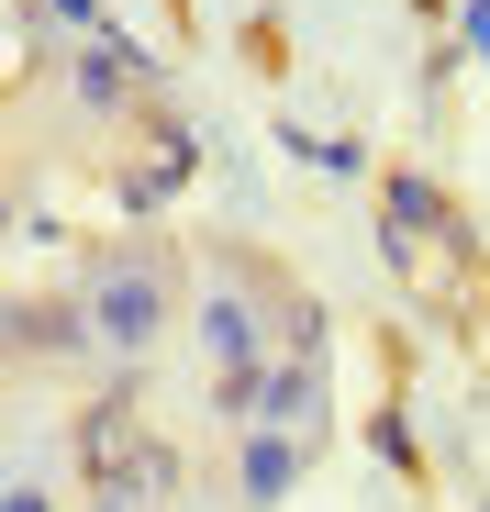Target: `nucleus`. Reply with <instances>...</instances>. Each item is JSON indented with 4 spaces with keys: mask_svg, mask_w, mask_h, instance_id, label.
I'll return each instance as SVG.
<instances>
[{
    "mask_svg": "<svg viewBox=\"0 0 490 512\" xmlns=\"http://www.w3.org/2000/svg\"><path fill=\"white\" fill-rule=\"evenodd\" d=\"M78 301H90L101 357H112V368H134V357H156V346L179 334L190 279H179V256L156 245V234H123V245H90V268H78Z\"/></svg>",
    "mask_w": 490,
    "mask_h": 512,
    "instance_id": "f257e3e1",
    "label": "nucleus"
},
{
    "mask_svg": "<svg viewBox=\"0 0 490 512\" xmlns=\"http://www.w3.org/2000/svg\"><path fill=\"white\" fill-rule=\"evenodd\" d=\"M12 357H23V368H90V357H101L90 301H78V290H23V301H12Z\"/></svg>",
    "mask_w": 490,
    "mask_h": 512,
    "instance_id": "f03ea898",
    "label": "nucleus"
},
{
    "mask_svg": "<svg viewBox=\"0 0 490 512\" xmlns=\"http://www.w3.org/2000/svg\"><path fill=\"white\" fill-rule=\"evenodd\" d=\"M190 323H201V346L223 357V368H268L279 346H268V312H257V290H245L223 256H212V290L190 301Z\"/></svg>",
    "mask_w": 490,
    "mask_h": 512,
    "instance_id": "7ed1b4c3",
    "label": "nucleus"
},
{
    "mask_svg": "<svg viewBox=\"0 0 490 512\" xmlns=\"http://www.w3.org/2000/svg\"><path fill=\"white\" fill-rule=\"evenodd\" d=\"M67 90H78V112H101V123H112V112L145 101V56H134L123 34H101L90 56H67Z\"/></svg>",
    "mask_w": 490,
    "mask_h": 512,
    "instance_id": "20e7f679",
    "label": "nucleus"
},
{
    "mask_svg": "<svg viewBox=\"0 0 490 512\" xmlns=\"http://www.w3.org/2000/svg\"><path fill=\"white\" fill-rule=\"evenodd\" d=\"M301 435H279V423H245V457H234V490H245V512H268L290 479H301Z\"/></svg>",
    "mask_w": 490,
    "mask_h": 512,
    "instance_id": "39448f33",
    "label": "nucleus"
},
{
    "mask_svg": "<svg viewBox=\"0 0 490 512\" xmlns=\"http://www.w3.org/2000/svg\"><path fill=\"white\" fill-rule=\"evenodd\" d=\"M257 412L279 423V435H301V446H312V435H323V379H312V357H279V368H268V401H257Z\"/></svg>",
    "mask_w": 490,
    "mask_h": 512,
    "instance_id": "423d86ee",
    "label": "nucleus"
},
{
    "mask_svg": "<svg viewBox=\"0 0 490 512\" xmlns=\"http://www.w3.org/2000/svg\"><path fill=\"white\" fill-rule=\"evenodd\" d=\"M379 212H390V223H413V234H424V223H446V201H435L424 179H390V201H379Z\"/></svg>",
    "mask_w": 490,
    "mask_h": 512,
    "instance_id": "0eeeda50",
    "label": "nucleus"
},
{
    "mask_svg": "<svg viewBox=\"0 0 490 512\" xmlns=\"http://www.w3.org/2000/svg\"><path fill=\"white\" fill-rule=\"evenodd\" d=\"M0 512H56V501H45L34 479H12V501H0Z\"/></svg>",
    "mask_w": 490,
    "mask_h": 512,
    "instance_id": "6e6552de",
    "label": "nucleus"
},
{
    "mask_svg": "<svg viewBox=\"0 0 490 512\" xmlns=\"http://www.w3.org/2000/svg\"><path fill=\"white\" fill-rule=\"evenodd\" d=\"M56 12H67V23H90V12H101V0H56Z\"/></svg>",
    "mask_w": 490,
    "mask_h": 512,
    "instance_id": "1a4fd4ad",
    "label": "nucleus"
}]
</instances>
